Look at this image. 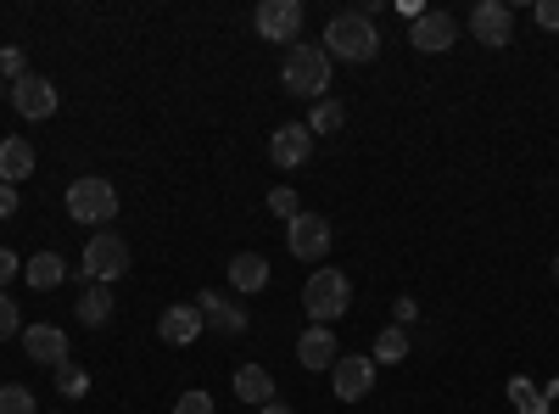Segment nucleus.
<instances>
[{"label":"nucleus","instance_id":"obj_1","mask_svg":"<svg viewBox=\"0 0 559 414\" xmlns=\"http://www.w3.org/2000/svg\"><path fill=\"white\" fill-rule=\"evenodd\" d=\"M381 34L369 23V12H336L324 23V57L331 62H376Z\"/></svg>","mask_w":559,"mask_h":414},{"label":"nucleus","instance_id":"obj_2","mask_svg":"<svg viewBox=\"0 0 559 414\" xmlns=\"http://www.w3.org/2000/svg\"><path fill=\"white\" fill-rule=\"evenodd\" d=\"M292 96L302 102H324V90H331V57L319 51V45H292L286 51V68H280Z\"/></svg>","mask_w":559,"mask_h":414},{"label":"nucleus","instance_id":"obj_3","mask_svg":"<svg viewBox=\"0 0 559 414\" xmlns=\"http://www.w3.org/2000/svg\"><path fill=\"white\" fill-rule=\"evenodd\" d=\"M353 303V281L342 269H313L308 286H302V314H313V326H331V319H342Z\"/></svg>","mask_w":559,"mask_h":414},{"label":"nucleus","instance_id":"obj_4","mask_svg":"<svg viewBox=\"0 0 559 414\" xmlns=\"http://www.w3.org/2000/svg\"><path fill=\"white\" fill-rule=\"evenodd\" d=\"M68 218L73 224H112L118 218V186L102 174H84L68 186Z\"/></svg>","mask_w":559,"mask_h":414},{"label":"nucleus","instance_id":"obj_5","mask_svg":"<svg viewBox=\"0 0 559 414\" xmlns=\"http://www.w3.org/2000/svg\"><path fill=\"white\" fill-rule=\"evenodd\" d=\"M123 269H129V241L112 236V229H96V236L84 241V281L90 286H112Z\"/></svg>","mask_w":559,"mask_h":414},{"label":"nucleus","instance_id":"obj_6","mask_svg":"<svg viewBox=\"0 0 559 414\" xmlns=\"http://www.w3.org/2000/svg\"><path fill=\"white\" fill-rule=\"evenodd\" d=\"M286 247L302 263H324V252H331V224H324V213H297L286 224Z\"/></svg>","mask_w":559,"mask_h":414},{"label":"nucleus","instance_id":"obj_7","mask_svg":"<svg viewBox=\"0 0 559 414\" xmlns=\"http://www.w3.org/2000/svg\"><path fill=\"white\" fill-rule=\"evenodd\" d=\"M471 34H476V45H487V51H503V45L515 39V12H509L503 0H481V7L471 12Z\"/></svg>","mask_w":559,"mask_h":414},{"label":"nucleus","instance_id":"obj_8","mask_svg":"<svg viewBox=\"0 0 559 414\" xmlns=\"http://www.w3.org/2000/svg\"><path fill=\"white\" fill-rule=\"evenodd\" d=\"M252 23H258V34H263V39L292 45V39L302 34V0H263Z\"/></svg>","mask_w":559,"mask_h":414},{"label":"nucleus","instance_id":"obj_9","mask_svg":"<svg viewBox=\"0 0 559 414\" xmlns=\"http://www.w3.org/2000/svg\"><path fill=\"white\" fill-rule=\"evenodd\" d=\"M376 370H381V364L376 358H336L331 364V392L342 398V403H358V398H369V387H376Z\"/></svg>","mask_w":559,"mask_h":414},{"label":"nucleus","instance_id":"obj_10","mask_svg":"<svg viewBox=\"0 0 559 414\" xmlns=\"http://www.w3.org/2000/svg\"><path fill=\"white\" fill-rule=\"evenodd\" d=\"M57 102H62V96H57V84H51V79H39V73H23V79L12 84V107H17L28 123L51 118V113H57Z\"/></svg>","mask_w":559,"mask_h":414},{"label":"nucleus","instance_id":"obj_11","mask_svg":"<svg viewBox=\"0 0 559 414\" xmlns=\"http://www.w3.org/2000/svg\"><path fill=\"white\" fill-rule=\"evenodd\" d=\"M453 39H459V23L448 12H419L408 23V45H414V51H426V57H442Z\"/></svg>","mask_w":559,"mask_h":414},{"label":"nucleus","instance_id":"obj_12","mask_svg":"<svg viewBox=\"0 0 559 414\" xmlns=\"http://www.w3.org/2000/svg\"><path fill=\"white\" fill-rule=\"evenodd\" d=\"M269 157H274V168H302V163L313 157L308 123H280V129L269 134Z\"/></svg>","mask_w":559,"mask_h":414},{"label":"nucleus","instance_id":"obj_13","mask_svg":"<svg viewBox=\"0 0 559 414\" xmlns=\"http://www.w3.org/2000/svg\"><path fill=\"white\" fill-rule=\"evenodd\" d=\"M202 331H207V319H202V308H191V303H174V308H163V319H157V336H163L168 347H191Z\"/></svg>","mask_w":559,"mask_h":414},{"label":"nucleus","instance_id":"obj_14","mask_svg":"<svg viewBox=\"0 0 559 414\" xmlns=\"http://www.w3.org/2000/svg\"><path fill=\"white\" fill-rule=\"evenodd\" d=\"M23 353L34 364H45V370H62V364H68V336L39 319V326H23Z\"/></svg>","mask_w":559,"mask_h":414},{"label":"nucleus","instance_id":"obj_15","mask_svg":"<svg viewBox=\"0 0 559 414\" xmlns=\"http://www.w3.org/2000/svg\"><path fill=\"white\" fill-rule=\"evenodd\" d=\"M197 308H202V319H207V326H213L218 336H241V331H247V314H241L236 303H229L224 292H202V297H197Z\"/></svg>","mask_w":559,"mask_h":414},{"label":"nucleus","instance_id":"obj_16","mask_svg":"<svg viewBox=\"0 0 559 414\" xmlns=\"http://www.w3.org/2000/svg\"><path fill=\"white\" fill-rule=\"evenodd\" d=\"M297 358H302V370H331V364L342 358V347H336L331 326H308V331H302V342H297Z\"/></svg>","mask_w":559,"mask_h":414},{"label":"nucleus","instance_id":"obj_17","mask_svg":"<svg viewBox=\"0 0 559 414\" xmlns=\"http://www.w3.org/2000/svg\"><path fill=\"white\" fill-rule=\"evenodd\" d=\"M28 174H34V146L23 134H7V141H0V186H17Z\"/></svg>","mask_w":559,"mask_h":414},{"label":"nucleus","instance_id":"obj_18","mask_svg":"<svg viewBox=\"0 0 559 414\" xmlns=\"http://www.w3.org/2000/svg\"><path fill=\"white\" fill-rule=\"evenodd\" d=\"M229 381H236V398H241V403H258V409L274 403V376L263 370V364H241Z\"/></svg>","mask_w":559,"mask_h":414},{"label":"nucleus","instance_id":"obj_19","mask_svg":"<svg viewBox=\"0 0 559 414\" xmlns=\"http://www.w3.org/2000/svg\"><path fill=\"white\" fill-rule=\"evenodd\" d=\"M229 286L236 292H263L269 286V258L263 252H236L229 258Z\"/></svg>","mask_w":559,"mask_h":414},{"label":"nucleus","instance_id":"obj_20","mask_svg":"<svg viewBox=\"0 0 559 414\" xmlns=\"http://www.w3.org/2000/svg\"><path fill=\"white\" fill-rule=\"evenodd\" d=\"M62 274H68V263H62L57 252H39V258L23 263V281H28L34 292H57V286H62Z\"/></svg>","mask_w":559,"mask_h":414},{"label":"nucleus","instance_id":"obj_21","mask_svg":"<svg viewBox=\"0 0 559 414\" xmlns=\"http://www.w3.org/2000/svg\"><path fill=\"white\" fill-rule=\"evenodd\" d=\"M107 319H112V292H107V286H84V297H79V326L102 331Z\"/></svg>","mask_w":559,"mask_h":414},{"label":"nucleus","instance_id":"obj_22","mask_svg":"<svg viewBox=\"0 0 559 414\" xmlns=\"http://www.w3.org/2000/svg\"><path fill=\"white\" fill-rule=\"evenodd\" d=\"M342 123H347V107H342V102H331V96L313 102V113H308V134H336Z\"/></svg>","mask_w":559,"mask_h":414},{"label":"nucleus","instance_id":"obj_23","mask_svg":"<svg viewBox=\"0 0 559 414\" xmlns=\"http://www.w3.org/2000/svg\"><path fill=\"white\" fill-rule=\"evenodd\" d=\"M403 358H408V331L403 326H386L376 336V364H403Z\"/></svg>","mask_w":559,"mask_h":414},{"label":"nucleus","instance_id":"obj_24","mask_svg":"<svg viewBox=\"0 0 559 414\" xmlns=\"http://www.w3.org/2000/svg\"><path fill=\"white\" fill-rule=\"evenodd\" d=\"M509 398H515V409L521 414H548V398L526 381V376H515V381H509Z\"/></svg>","mask_w":559,"mask_h":414},{"label":"nucleus","instance_id":"obj_25","mask_svg":"<svg viewBox=\"0 0 559 414\" xmlns=\"http://www.w3.org/2000/svg\"><path fill=\"white\" fill-rule=\"evenodd\" d=\"M0 414H39L34 409V392L17 387V381H7V387H0Z\"/></svg>","mask_w":559,"mask_h":414},{"label":"nucleus","instance_id":"obj_26","mask_svg":"<svg viewBox=\"0 0 559 414\" xmlns=\"http://www.w3.org/2000/svg\"><path fill=\"white\" fill-rule=\"evenodd\" d=\"M269 213L292 224V218L302 213V202H297V191H292V186H274V191H269Z\"/></svg>","mask_w":559,"mask_h":414},{"label":"nucleus","instance_id":"obj_27","mask_svg":"<svg viewBox=\"0 0 559 414\" xmlns=\"http://www.w3.org/2000/svg\"><path fill=\"white\" fill-rule=\"evenodd\" d=\"M12 336H23V314L7 292H0V342H12Z\"/></svg>","mask_w":559,"mask_h":414},{"label":"nucleus","instance_id":"obj_28","mask_svg":"<svg viewBox=\"0 0 559 414\" xmlns=\"http://www.w3.org/2000/svg\"><path fill=\"white\" fill-rule=\"evenodd\" d=\"M57 387H62L68 398H84V387H90V376L79 370V364H62V370H57Z\"/></svg>","mask_w":559,"mask_h":414},{"label":"nucleus","instance_id":"obj_29","mask_svg":"<svg viewBox=\"0 0 559 414\" xmlns=\"http://www.w3.org/2000/svg\"><path fill=\"white\" fill-rule=\"evenodd\" d=\"M23 73H28V62H23V51H17V45H7V51H0V79H12V84H17Z\"/></svg>","mask_w":559,"mask_h":414},{"label":"nucleus","instance_id":"obj_30","mask_svg":"<svg viewBox=\"0 0 559 414\" xmlns=\"http://www.w3.org/2000/svg\"><path fill=\"white\" fill-rule=\"evenodd\" d=\"M174 414H213V398H207V392H185V398L174 403Z\"/></svg>","mask_w":559,"mask_h":414},{"label":"nucleus","instance_id":"obj_31","mask_svg":"<svg viewBox=\"0 0 559 414\" xmlns=\"http://www.w3.org/2000/svg\"><path fill=\"white\" fill-rule=\"evenodd\" d=\"M12 274H23V258H17L12 247H0V292L12 286Z\"/></svg>","mask_w":559,"mask_h":414},{"label":"nucleus","instance_id":"obj_32","mask_svg":"<svg viewBox=\"0 0 559 414\" xmlns=\"http://www.w3.org/2000/svg\"><path fill=\"white\" fill-rule=\"evenodd\" d=\"M532 17H537V28H559V0H537V7H532Z\"/></svg>","mask_w":559,"mask_h":414},{"label":"nucleus","instance_id":"obj_33","mask_svg":"<svg viewBox=\"0 0 559 414\" xmlns=\"http://www.w3.org/2000/svg\"><path fill=\"white\" fill-rule=\"evenodd\" d=\"M392 314H397V326L408 331V326H414V314H419V308H414V297H397V308H392Z\"/></svg>","mask_w":559,"mask_h":414},{"label":"nucleus","instance_id":"obj_34","mask_svg":"<svg viewBox=\"0 0 559 414\" xmlns=\"http://www.w3.org/2000/svg\"><path fill=\"white\" fill-rule=\"evenodd\" d=\"M17 213V186H0V218Z\"/></svg>","mask_w":559,"mask_h":414},{"label":"nucleus","instance_id":"obj_35","mask_svg":"<svg viewBox=\"0 0 559 414\" xmlns=\"http://www.w3.org/2000/svg\"><path fill=\"white\" fill-rule=\"evenodd\" d=\"M258 414H292L286 403H269V409H258Z\"/></svg>","mask_w":559,"mask_h":414},{"label":"nucleus","instance_id":"obj_36","mask_svg":"<svg viewBox=\"0 0 559 414\" xmlns=\"http://www.w3.org/2000/svg\"><path fill=\"white\" fill-rule=\"evenodd\" d=\"M7 96H12V90H7V79H0V102H7Z\"/></svg>","mask_w":559,"mask_h":414},{"label":"nucleus","instance_id":"obj_37","mask_svg":"<svg viewBox=\"0 0 559 414\" xmlns=\"http://www.w3.org/2000/svg\"><path fill=\"white\" fill-rule=\"evenodd\" d=\"M554 281H559V258H554Z\"/></svg>","mask_w":559,"mask_h":414}]
</instances>
